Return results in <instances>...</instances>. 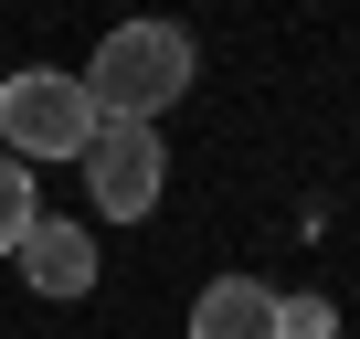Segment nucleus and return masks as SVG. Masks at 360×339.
I'll return each instance as SVG.
<instances>
[{
    "instance_id": "obj_1",
    "label": "nucleus",
    "mask_w": 360,
    "mask_h": 339,
    "mask_svg": "<svg viewBox=\"0 0 360 339\" xmlns=\"http://www.w3.org/2000/svg\"><path fill=\"white\" fill-rule=\"evenodd\" d=\"M75 85H85V106L106 127H159L180 96H191V32L180 22H117Z\"/></svg>"
},
{
    "instance_id": "obj_2",
    "label": "nucleus",
    "mask_w": 360,
    "mask_h": 339,
    "mask_svg": "<svg viewBox=\"0 0 360 339\" xmlns=\"http://www.w3.org/2000/svg\"><path fill=\"white\" fill-rule=\"evenodd\" d=\"M96 138V106L64 64H22V75H0V148H11L22 170L32 159H85Z\"/></svg>"
},
{
    "instance_id": "obj_3",
    "label": "nucleus",
    "mask_w": 360,
    "mask_h": 339,
    "mask_svg": "<svg viewBox=\"0 0 360 339\" xmlns=\"http://www.w3.org/2000/svg\"><path fill=\"white\" fill-rule=\"evenodd\" d=\"M85 191H96L106 223L159 212V191H169V148H159V127H106V117H96V138H85Z\"/></svg>"
},
{
    "instance_id": "obj_4",
    "label": "nucleus",
    "mask_w": 360,
    "mask_h": 339,
    "mask_svg": "<svg viewBox=\"0 0 360 339\" xmlns=\"http://www.w3.org/2000/svg\"><path fill=\"white\" fill-rule=\"evenodd\" d=\"M11 255H22V286H32V297H85V286H96V234H85V223H53V212H43Z\"/></svg>"
},
{
    "instance_id": "obj_5",
    "label": "nucleus",
    "mask_w": 360,
    "mask_h": 339,
    "mask_svg": "<svg viewBox=\"0 0 360 339\" xmlns=\"http://www.w3.org/2000/svg\"><path fill=\"white\" fill-rule=\"evenodd\" d=\"M191 339H276V286L212 276V286L191 297Z\"/></svg>"
},
{
    "instance_id": "obj_6",
    "label": "nucleus",
    "mask_w": 360,
    "mask_h": 339,
    "mask_svg": "<svg viewBox=\"0 0 360 339\" xmlns=\"http://www.w3.org/2000/svg\"><path fill=\"white\" fill-rule=\"evenodd\" d=\"M32 223H43V202H32V170H22L11 148H0V255H11Z\"/></svg>"
}]
</instances>
